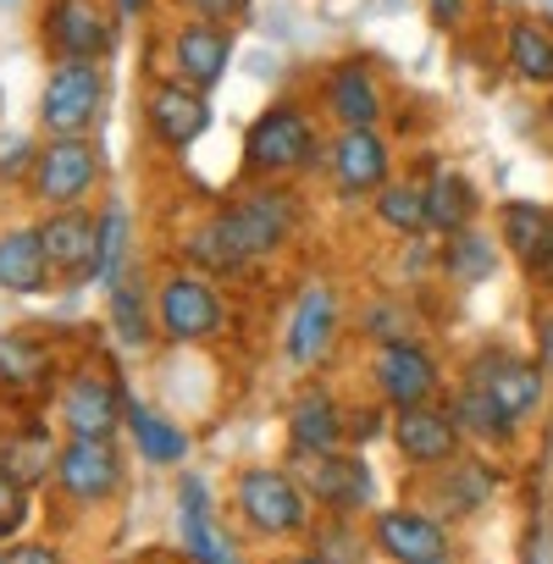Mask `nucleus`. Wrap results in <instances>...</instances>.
<instances>
[{"instance_id":"f257e3e1","label":"nucleus","mask_w":553,"mask_h":564,"mask_svg":"<svg viewBox=\"0 0 553 564\" xmlns=\"http://www.w3.org/2000/svg\"><path fill=\"white\" fill-rule=\"evenodd\" d=\"M300 227H305V205L289 183H243L227 205H216L183 232V260L227 282L289 254Z\"/></svg>"},{"instance_id":"f03ea898","label":"nucleus","mask_w":553,"mask_h":564,"mask_svg":"<svg viewBox=\"0 0 553 564\" xmlns=\"http://www.w3.org/2000/svg\"><path fill=\"white\" fill-rule=\"evenodd\" d=\"M227 514L232 525L249 536V542H305L311 520H316V503L300 481V470L283 459H254V465H238L232 481H227Z\"/></svg>"},{"instance_id":"7ed1b4c3","label":"nucleus","mask_w":553,"mask_h":564,"mask_svg":"<svg viewBox=\"0 0 553 564\" xmlns=\"http://www.w3.org/2000/svg\"><path fill=\"white\" fill-rule=\"evenodd\" d=\"M327 161L322 117L300 100H271L243 128V177L249 183H294Z\"/></svg>"},{"instance_id":"20e7f679","label":"nucleus","mask_w":553,"mask_h":564,"mask_svg":"<svg viewBox=\"0 0 553 564\" xmlns=\"http://www.w3.org/2000/svg\"><path fill=\"white\" fill-rule=\"evenodd\" d=\"M155 333L166 349H205V344L227 338L232 333L227 289L188 260L155 271Z\"/></svg>"},{"instance_id":"39448f33","label":"nucleus","mask_w":553,"mask_h":564,"mask_svg":"<svg viewBox=\"0 0 553 564\" xmlns=\"http://www.w3.org/2000/svg\"><path fill=\"white\" fill-rule=\"evenodd\" d=\"M51 492L67 514H100L128 492V448L117 437H62Z\"/></svg>"},{"instance_id":"423d86ee","label":"nucleus","mask_w":553,"mask_h":564,"mask_svg":"<svg viewBox=\"0 0 553 564\" xmlns=\"http://www.w3.org/2000/svg\"><path fill=\"white\" fill-rule=\"evenodd\" d=\"M459 377L476 382L520 432L536 426V415L547 410V393H553V382L536 366V355L531 349H514V344H481V349H470L465 366H459Z\"/></svg>"},{"instance_id":"0eeeda50","label":"nucleus","mask_w":553,"mask_h":564,"mask_svg":"<svg viewBox=\"0 0 553 564\" xmlns=\"http://www.w3.org/2000/svg\"><path fill=\"white\" fill-rule=\"evenodd\" d=\"M122 415H128V388L111 377V366L100 360H73L51 393V421L62 426V437H122Z\"/></svg>"},{"instance_id":"6e6552de","label":"nucleus","mask_w":553,"mask_h":564,"mask_svg":"<svg viewBox=\"0 0 553 564\" xmlns=\"http://www.w3.org/2000/svg\"><path fill=\"white\" fill-rule=\"evenodd\" d=\"M100 183H106V155H100L95 133L89 139H40L23 194L34 210H73V205H95Z\"/></svg>"},{"instance_id":"1a4fd4ad","label":"nucleus","mask_w":553,"mask_h":564,"mask_svg":"<svg viewBox=\"0 0 553 564\" xmlns=\"http://www.w3.org/2000/svg\"><path fill=\"white\" fill-rule=\"evenodd\" d=\"M366 388L382 410H415L448 393V371L426 338H404V344H382L366 355Z\"/></svg>"},{"instance_id":"9d476101","label":"nucleus","mask_w":553,"mask_h":564,"mask_svg":"<svg viewBox=\"0 0 553 564\" xmlns=\"http://www.w3.org/2000/svg\"><path fill=\"white\" fill-rule=\"evenodd\" d=\"M106 111V73L100 62H51L40 84V139H89Z\"/></svg>"},{"instance_id":"9b49d317","label":"nucleus","mask_w":553,"mask_h":564,"mask_svg":"<svg viewBox=\"0 0 553 564\" xmlns=\"http://www.w3.org/2000/svg\"><path fill=\"white\" fill-rule=\"evenodd\" d=\"M67 360L45 333L29 327H0V404L12 410H45Z\"/></svg>"},{"instance_id":"f8f14e48","label":"nucleus","mask_w":553,"mask_h":564,"mask_svg":"<svg viewBox=\"0 0 553 564\" xmlns=\"http://www.w3.org/2000/svg\"><path fill=\"white\" fill-rule=\"evenodd\" d=\"M338 338H344L338 289H333L327 276H305L294 305H289V322H283V360L294 371H316V366H327V355L338 349Z\"/></svg>"},{"instance_id":"ddd939ff","label":"nucleus","mask_w":553,"mask_h":564,"mask_svg":"<svg viewBox=\"0 0 553 564\" xmlns=\"http://www.w3.org/2000/svg\"><path fill=\"white\" fill-rule=\"evenodd\" d=\"M316 514H360L371 520L382 503H377V476H371V459L366 448H333V454H316V459H300L294 465Z\"/></svg>"},{"instance_id":"4468645a","label":"nucleus","mask_w":553,"mask_h":564,"mask_svg":"<svg viewBox=\"0 0 553 564\" xmlns=\"http://www.w3.org/2000/svg\"><path fill=\"white\" fill-rule=\"evenodd\" d=\"M498 487H503L498 465L465 448V454H459V459H448L443 470L415 476V503H421V509H432V514H437V520H448V525H465V520H476V514H487V509H492Z\"/></svg>"},{"instance_id":"2eb2a0df","label":"nucleus","mask_w":553,"mask_h":564,"mask_svg":"<svg viewBox=\"0 0 553 564\" xmlns=\"http://www.w3.org/2000/svg\"><path fill=\"white\" fill-rule=\"evenodd\" d=\"M371 547L382 564H443L454 558V525L437 520L432 509L410 503H382L371 520Z\"/></svg>"},{"instance_id":"dca6fc26","label":"nucleus","mask_w":553,"mask_h":564,"mask_svg":"<svg viewBox=\"0 0 553 564\" xmlns=\"http://www.w3.org/2000/svg\"><path fill=\"white\" fill-rule=\"evenodd\" d=\"M322 172L344 205H371V194L393 177V139L382 128H333Z\"/></svg>"},{"instance_id":"f3484780","label":"nucleus","mask_w":553,"mask_h":564,"mask_svg":"<svg viewBox=\"0 0 553 564\" xmlns=\"http://www.w3.org/2000/svg\"><path fill=\"white\" fill-rule=\"evenodd\" d=\"M117 7L111 0H45L40 40L56 62H106L117 45Z\"/></svg>"},{"instance_id":"a211bd4d","label":"nucleus","mask_w":553,"mask_h":564,"mask_svg":"<svg viewBox=\"0 0 553 564\" xmlns=\"http://www.w3.org/2000/svg\"><path fill=\"white\" fill-rule=\"evenodd\" d=\"M388 448H393V459L404 465V476L415 481V476H432V470H443L448 459H459L470 443L459 437L454 415H448L443 399H437V404L393 410V415H388Z\"/></svg>"},{"instance_id":"6ab92c4d","label":"nucleus","mask_w":553,"mask_h":564,"mask_svg":"<svg viewBox=\"0 0 553 564\" xmlns=\"http://www.w3.org/2000/svg\"><path fill=\"white\" fill-rule=\"evenodd\" d=\"M492 232L503 254L520 265V276L536 294H553V205L542 199H498Z\"/></svg>"},{"instance_id":"aec40b11","label":"nucleus","mask_w":553,"mask_h":564,"mask_svg":"<svg viewBox=\"0 0 553 564\" xmlns=\"http://www.w3.org/2000/svg\"><path fill=\"white\" fill-rule=\"evenodd\" d=\"M316 111L333 122V128H382L388 117V95H382V78L371 62L360 56H344L322 73L316 84Z\"/></svg>"},{"instance_id":"412c9836","label":"nucleus","mask_w":553,"mask_h":564,"mask_svg":"<svg viewBox=\"0 0 553 564\" xmlns=\"http://www.w3.org/2000/svg\"><path fill=\"white\" fill-rule=\"evenodd\" d=\"M283 437H289V465L349 448V404L327 382H305L283 415Z\"/></svg>"},{"instance_id":"4be33fe9","label":"nucleus","mask_w":553,"mask_h":564,"mask_svg":"<svg viewBox=\"0 0 553 564\" xmlns=\"http://www.w3.org/2000/svg\"><path fill=\"white\" fill-rule=\"evenodd\" d=\"M205 128H210V95L205 89H194L183 78L150 84V95H144V133L155 139V150L183 155V150H194L205 139Z\"/></svg>"},{"instance_id":"5701e85b","label":"nucleus","mask_w":553,"mask_h":564,"mask_svg":"<svg viewBox=\"0 0 553 564\" xmlns=\"http://www.w3.org/2000/svg\"><path fill=\"white\" fill-rule=\"evenodd\" d=\"M56 454H62V426L45 410H18L7 426H0V470L29 492L51 487Z\"/></svg>"},{"instance_id":"b1692460","label":"nucleus","mask_w":553,"mask_h":564,"mask_svg":"<svg viewBox=\"0 0 553 564\" xmlns=\"http://www.w3.org/2000/svg\"><path fill=\"white\" fill-rule=\"evenodd\" d=\"M51 289H62V282L51 271V254H45V238H40V216L0 221V294L40 300Z\"/></svg>"},{"instance_id":"393cba45","label":"nucleus","mask_w":553,"mask_h":564,"mask_svg":"<svg viewBox=\"0 0 553 564\" xmlns=\"http://www.w3.org/2000/svg\"><path fill=\"white\" fill-rule=\"evenodd\" d=\"M232 67V29H216V23H177L166 34V78H183L194 89H216Z\"/></svg>"},{"instance_id":"a878e982","label":"nucleus","mask_w":553,"mask_h":564,"mask_svg":"<svg viewBox=\"0 0 553 564\" xmlns=\"http://www.w3.org/2000/svg\"><path fill=\"white\" fill-rule=\"evenodd\" d=\"M122 437H128V454L144 470H183L188 454H194V432L177 415H166V410H155L150 399H133V393H128Z\"/></svg>"},{"instance_id":"bb28decb","label":"nucleus","mask_w":553,"mask_h":564,"mask_svg":"<svg viewBox=\"0 0 553 564\" xmlns=\"http://www.w3.org/2000/svg\"><path fill=\"white\" fill-rule=\"evenodd\" d=\"M40 238L51 254V271L62 289H84L95 282V205H73V210H40Z\"/></svg>"},{"instance_id":"cd10ccee","label":"nucleus","mask_w":553,"mask_h":564,"mask_svg":"<svg viewBox=\"0 0 553 564\" xmlns=\"http://www.w3.org/2000/svg\"><path fill=\"white\" fill-rule=\"evenodd\" d=\"M509 254H503V243H498V232L492 227H465V232H448V238H437V282H448V289H459V294H470V289H487V282L498 276V265H503Z\"/></svg>"},{"instance_id":"c85d7f7f","label":"nucleus","mask_w":553,"mask_h":564,"mask_svg":"<svg viewBox=\"0 0 553 564\" xmlns=\"http://www.w3.org/2000/svg\"><path fill=\"white\" fill-rule=\"evenodd\" d=\"M421 183H426V232L448 238V232H465V227L481 221V188H476L459 166L426 161Z\"/></svg>"},{"instance_id":"c756f323","label":"nucleus","mask_w":553,"mask_h":564,"mask_svg":"<svg viewBox=\"0 0 553 564\" xmlns=\"http://www.w3.org/2000/svg\"><path fill=\"white\" fill-rule=\"evenodd\" d=\"M443 410L454 415V426H459V437L470 443V448H487V454H503V448H514L520 443V426L476 388V382H465V377H454L448 382V393H443Z\"/></svg>"},{"instance_id":"7c9ffc66","label":"nucleus","mask_w":553,"mask_h":564,"mask_svg":"<svg viewBox=\"0 0 553 564\" xmlns=\"http://www.w3.org/2000/svg\"><path fill=\"white\" fill-rule=\"evenodd\" d=\"M106 316H111L117 344H128L133 355H144V349L161 344V333H155V282L139 265L106 289Z\"/></svg>"},{"instance_id":"2f4dec72","label":"nucleus","mask_w":553,"mask_h":564,"mask_svg":"<svg viewBox=\"0 0 553 564\" xmlns=\"http://www.w3.org/2000/svg\"><path fill=\"white\" fill-rule=\"evenodd\" d=\"M503 67L525 89H553V18H509L503 23Z\"/></svg>"},{"instance_id":"473e14b6","label":"nucleus","mask_w":553,"mask_h":564,"mask_svg":"<svg viewBox=\"0 0 553 564\" xmlns=\"http://www.w3.org/2000/svg\"><path fill=\"white\" fill-rule=\"evenodd\" d=\"M95 289H111L117 276H128L139 260H133V210L122 194H106L95 199Z\"/></svg>"},{"instance_id":"72a5a7b5","label":"nucleus","mask_w":553,"mask_h":564,"mask_svg":"<svg viewBox=\"0 0 553 564\" xmlns=\"http://www.w3.org/2000/svg\"><path fill=\"white\" fill-rule=\"evenodd\" d=\"M371 216L382 232L393 238H426V183L410 172H393L377 194H371Z\"/></svg>"},{"instance_id":"f704fd0d","label":"nucleus","mask_w":553,"mask_h":564,"mask_svg":"<svg viewBox=\"0 0 553 564\" xmlns=\"http://www.w3.org/2000/svg\"><path fill=\"white\" fill-rule=\"evenodd\" d=\"M355 333H360L371 349H382V344L421 338V316L410 311V300H404L399 289H382V294L360 300V311H355Z\"/></svg>"},{"instance_id":"c9c22d12","label":"nucleus","mask_w":553,"mask_h":564,"mask_svg":"<svg viewBox=\"0 0 553 564\" xmlns=\"http://www.w3.org/2000/svg\"><path fill=\"white\" fill-rule=\"evenodd\" d=\"M305 547H316L327 564H371V525L360 514H316L305 531Z\"/></svg>"},{"instance_id":"e433bc0d","label":"nucleus","mask_w":553,"mask_h":564,"mask_svg":"<svg viewBox=\"0 0 553 564\" xmlns=\"http://www.w3.org/2000/svg\"><path fill=\"white\" fill-rule=\"evenodd\" d=\"M177 542L194 564H238V553H232L216 514H177Z\"/></svg>"},{"instance_id":"4c0bfd02","label":"nucleus","mask_w":553,"mask_h":564,"mask_svg":"<svg viewBox=\"0 0 553 564\" xmlns=\"http://www.w3.org/2000/svg\"><path fill=\"white\" fill-rule=\"evenodd\" d=\"M34 498H40V492L18 487L7 470H0V542L29 536V525H34V514H40V503H34Z\"/></svg>"},{"instance_id":"58836bf2","label":"nucleus","mask_w":553,"mask_h":564,"mask_svg":"<svg viewBox=\"0 0 553 564\" xmlns=\"http://www.w3.org/2000/svg\"><path fill=\"white\" fill-rule=\"evenodd\" d=\"M34 155H40V139L34 133H0V183L23 188L29 172H34Z\"/></svg>"},{"instance_id":"ea45409f","label":"nucleus","mask_w":553,"mask_h":564,"mask_svg":"<svg viewBox=\"0 0 553 564\" xmlns=\"http://www.w3.org/2000/svg\"><path fill=\"white\" fill-rule=\"evenodd\" d=\"M172 7H177L188 23H216V29H232V23L249 12V0H172Z\"/></svg>"},{"instance_id":"a19ab883","label":"nucleus","mask_w":553,"mask_h":564,"mask_svg":"<svg viewBox=\"0 0 553 564\" xmlns=\"http://www.w3.org/2000/svg\"><path fill=\"white\" fill-rule=\"evenodd\" d=\"M7 558L12 564H73V553L56 536H18V542H7Z\"/></svg>"},{"instance_id":"79ce46f5","label":"nucleus","mask_w":553,"mask_h":564,"mask_svg":"<svg viewBox=\"0 0 553 564\" xmlns=\"http://www.w3.org/2000/svg\"><path fill=\"white\" fill-rule=\"evenodd\" d=\"M531 355H536V366H542L547 382H553V294H542V300L531 305Z\"/></svg>"},{"instance_id":"37998d69","label":"nucleus","mask_w":553,"mask_h":564,"mask_svg":"<svg viewBox=\"0 0 553 564\" xmlns=\"http://www.w3.org/2000/svg\"><path fill=\"white\" fill-rule=\"evenodd\" d=\"M421 7H426L432 29H443V34H465L470 29V0H421Z\"/></svg>"},{"instance_id":"c03bdc74","label":"nucleus","mask_w":553,"mask_h":564,"mask_svg":"<svg viewBox=\"0 0 553 564\" xmlns=\"http://www.w3.org/2000/svg\"><path fill=\"white\" fill-rule=\"evenodd\" d=\"M382 415H393V410H382V404H366V410H349V448H366L377 432L388 437V421Z\"/></svg>"},{"instance_id":"a18cd8bd","label":"nucleus","mask_w":553,"mask_h":564,"mask_svg":"<svg viewBox=\"0 0 553 564\" xmlns=\"http://www.w3.org/2000/svg\"><path fill=\"white\" fill-rule=\"evenodd\" d=\"M260 564H327V558H322L316 547H305V542H300V547H283V553H265Z\"/></svg>"},{"instance_id":"49530a36","label":"nucleus","mask_w":553,"mask_h":564,"mask_svg":"<svg viewBox=\"0 0 553 564\" xmlns=\"http://www.w3.org/2000/svg\"><path fill=\"white\" fill-rule=\"evenodd\" d=\"M111 7H117V18H144L150 0H111Z\"/></svg>"},{"instance_id":"de8ad7c7","label":"nucleus","mask_w":553,"mask_h":564,"mask_svg":"<svg viewBox=\"0 0 553 564\" xmlns=\"http://www.w3.org/2000/svg\"><path fill=\"white\" fill-rule=\"evenodd\" d=\"M542 133L553 139V89H547V100H542Z\"/></svg>"},{"instance_id":"09e8293b","label":"nucleus","mask_w":553,"mask_h":564,"mask_svg":"<svg viewBox=\"0 0 553 564\" xmlns=\"http://www.w3.org/2000/svg\"><path fill=\"white\" fill-rule=\"evenodd\" d=\"M0 122H7V84H0Z\"/></svg>"},{"instance_id":"8fccbe9b","label":"nucleus","mask_w":553,"mask_h":564,"mask_svg":"<svg viewBox=\"0 0 553 564\" xmlns=\"http://www.w3.org/2000/svg\"><path fill=\"white\" fill-rule=\"evenodd\" d=\"M492 7H525V0H492Z\"/></svg>"},{"instance_id":"3c124183","label":"nucleus","mask_w":553,"mask_h":564,"mask_svg":"<svg viewBox=\"0 0 553 564\" xmlns=\"http://www.w3.org/2000/svg\"><path fill=\"white\" fill-rule=\"evenodd\" d=\"M0 564H12V558H7V542H0Z\"/></svg>"},{"instance_id":"603ef678","label":"nucleus","mask_w":553,"mask_h":564,"mask_svg":"<svg viewBox=\"0 0 553 564\" xmlns=\"http://www.w3.org/2000/svg\"><path fill=\"white\" fill-rule=\"evenodd\" d=\"M122 564H150V558H122Z\"/></svg>"},{"instance_id":"864d4df0","label":"nucleus","mask_w":553,"mask_h":564,"mask_svg":"<svg viewBox=\"0 0 553 564\" xmlns=\"http://www.w3.org/2000/svg\"><path fill=\"white\" fill-rule=\"evenodd\" d=\"M443 564H459V558H443Z\"/></svg>"},{"instance_id":"5fc2aeb1","label":"nucleus","mask_w":553,"mask_h":564,"mask_svg":"<svg viewBox=\"0 0 553 564\" xmlns=\"http://www.w3.org/2000/svg\"><path fill=\"white\" fill-rule=\"evenodd\" d=\"M547 12H553V0H547Z\"/></svg>"},{"instance_id":"6e6d98bb","label":"nucleus","mask_w":553,"mask_h":564,"mask_svg":"<svg viewBox=\"0 0 553 564\" xmlns=\"http://www.w3.org/2000/svg\"><path fill=\"white\" fill-rule=\"evenodd\" d=\"M0 426H7V421H0Z\"/></svg>"}]
</instances>
